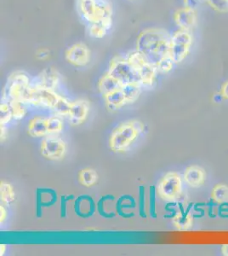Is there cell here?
I'll list each match as a JSON object with an SVG mask.
<instances>
[{"instance_id":"6da1fadb","label":"cell","mask_w":228,"mask_h":256,"mask_svg":"<svg viewBox=\"0 0 228 256\" xmlns=\"http://www.w3.org/2000/svg\"><path fill=\"white\" fill-rule=\"evenodd\" d=\"M171 34L160 28L142 31L137 38L136 50L156 67L162 59L171 55Z\"/></svg>"},{"instance_id":"7a4b0ae2","label":"cell","mask_w":228,"mask_h":256,"mask_svg":"<svg viewBox=\"0 0 228 256\" xmlns=\"http://www.w3.org/2000/svg\"><path fill=\"white\" fill-rule=\"evenodd\" d=\"M77 9L87 25L113 18V6L108 0H77Z\"/></svg>"},{"instance_id":"3957f363","label":"cell","mask_w":228,"mask_h":256,"mask_svg":"<svg viewBox=\"0 0 228 256\" xmlns=\"http://www.w3.org/2000/svg\"><path fill=\"white\" fill-rule=\"evenodd\" d=\"M143 130V125L137 120L123 123L116 128L109 140L110 148L114 152H122L127 150Z\"/></svg>"},{"instance_id":"277c9868","label":"cell","mask_w":228,"mask_h":256,"mask_svg":"<svg viewBox=\"0 0 228 256\" xmlns=\"http://www.w3.org/2000/svg\"><path fill=\"white\" fill-rule=\"evenodd\" d=\"M194 43V37L192 31L178 30L171 34V55L175 64H182L188 58Z\"/></svg>"},{"instance_id":"5b68a950","label":"cell","mask_w":228,"mask_h":256,"mask_svg":"<svg viewBox=\"0 0 228 256\" xmlns=\"http://www.w3.org/2000/svg\"><path fill=\"white\" fill-rule=\"evenodd\" d=\"M107 73L118 80L123 86L130 83L141 84L140 76L125 56H117L110 61Z\"/></svg>"},{"instance_id":"8992f818","label":"cell","mask_w":228,"mask_h":256,"mask_svg":"<svg viewBox=\"0 0 228 256\" xmlns=\"http://www.w3.org/2000/svg\"><path fill=\"white\" fill-rule=\"evenodd\" d=\"M31 84L30 79L26 74L21 72L12 74L3 90V99L7 102L12 99L22 102L24 94Z\"/></svg>"},{"instance_id":"52a82bcc","label":"cell","mask_w":228,"mask_h":256,"mask_svg":"<svg viewBox=\"0 0 228 256\" xmlns=\"http://www.w3.org/2000/svg\"><path fill=\"white\" fill-rule=\"evenodd\" d=\"M182 178L176 172H169L159 181L157 192L163 200L173 202L182 194Z\"/></svg>"},{"instance_id":"ba28073f","label":"cell","mask_w":228,"mask_h":256,"mask_svg":"<svg viewBox=\"0 0 228 256\" xmlns=\"http://www.w3.org/2000/svg\"><path fill=\"white\" fill-rule=\"evenodd\" d=\"M59 95L55 90L37 86L32 84L29 90L26 104L33 105H41L44 107L53 108L57 102Z\"/></svg>"},{"instance_id":"9c48e42d","label":"cell","mask_w":228,"mask_h":256,"mask_svg":"<svg viewBox=\"0 0 228 256\" xmlns=\"http://www.w3.org/2000/svg\"><path fill=\"white\" fill-rule=\"evenodd\" d=\"M65 58L68 64L75 67H85L90 62L91 52L84 43H77L67 48L65 52Z\"/></svg>"},{"instance_id":"30bf717a","label":"cell","mask_w":228,"mask_h":256,"mask_svg":"<svg viewBox=\"0 0 228 256\" xmlns=\"http://www.w3.org/2000/svg\"><path fill=\"white\" fill-rule=\"evenodd\" d=\"M174 22L178 30L192 31L196 28L199 22V15L197 10L189 7H182L174 14Z\"/></svg>"},{"instance_id":"8fae6325","label":"cell","mask_w":228,"mask_h":256,"mask_svg":"<svg viewBox=\"0 0 228 256\" xmlns=\"http://www.w3.org/2000/svg\"><path fill=\"white\" fill-rule=\"evenodd\" d=\"M66 152V144L58 138H46L41 143V154L49 160H60Z\"/></svg>"},{"instance_id":"7c38bea8","label":"cell","mask_w":228,"mask_h":256,"mask_svg":"<svg viewBox=\"0 0 228 256\" xmlns=\"http://www.w3.org/2000/svg\"><path fill=\"white\" fill-rule=\"evenodd\" d=\"M57 202V193L49 188H38L36 192V214L38 218L43 216V208L51 207Z\"/></svg>"},{"instance_id":"4fadbf2b","label":"cell","mask_w":228,"mask_h":256,"mask_svg":"<svg viewBox=\"0 0 228 256\" xmlns=\"http://www.w3.org/2000/svg\"><path fill=\"white\" fill-rule=\"evenodd\" d=\"M97 210L95 201L90 196H79L74 202V211L78 217L88 218L95 214Z\"/></svg>"},{"instance_id":"5bb4252c","label":"cell","mask_w":228,"mask_h":256,"mask_svg":"<svg viewBox=\"0 0 228 256\" xmlns=\"http://www.w3.org/2000/svg\"><path fill=\"white\" fill-rule=\"evenodd\" d=\"M59 82L60 74L57 71L53 68H47L38 74L33 84L49 90H55Z\"/></svg>"},{"instance_id":"9a60e30c","label":"cell","mask_w":228,"mask_h":256,"mask_svg":"<svg viewBox=\"0 0 228 256\" xmlns=\"http://www.w3.org/2000/svg\"><path fill=\"white\" fill-rule=\"evenodd\" d=\"M90 110V104L85 100H78L72 102L70 110L69 120L72 125H81L87 118Z\"/></svg>"},{"instance_id":"2e32d148","label":"cell","mask_w":228,"mask_h":256,"mask_svg":"<svg viewBox=\"0 0 228 256\" xmlns=\"http://www.w3.org/2000/svg\"><path fill=\"white\" fill-rule=\"evenodd\" d=\"M136 71L138 72L140 76V80L142 86H152L153 83L156 80L157 74L159 73L157 70L156 67H154L153 64H151L148 60L141 64Z\"/></svg>"},{"instance_id":"e0dca14e","label":"cell","mask_w":228,"mask_h":256,"mask_svg":"<svg viewBox=\"0 0 228 256\" xmlns=\"http://www.w3.org/2000/svg\"><path fill=\"white\" fill-rule=\"evenodd\" d=\"M88 34L93 38H103L113 28V18L103 19L87 25Z\"/></svg>"},{"instance_id":"ac0fdd59","label":"cell","mask_w":228,"mask_h":256,"mask_svg":"<svg viewBox=\"0 0 228 256\" xmlns=\"http://www.w3.org/2000/svg\"><path fill=\"white\" fill-rule=\"evenodd\" d=\"M184 180L192 187L202 186L206 180V172L199 166H189L186 169Z\"/></svg>"},{"instance_id":"d6986e66","label":"cell","mask_w":228,"mask_h":256,"mask_svg":"<svg viewBox=\"0 0 228 256\" xmlns=\"http://www.w3.org/2000/svg\"><path fill=\"white\" fill-rule=\"evenodd\" d=\"M136 207V202L135 198L132 196H121L118 199L116 204V212L117 214L121 216L122 218H130L135 216L134 212H125L124 210L125 208H135Z\"/></svg>"},{"instance_id":"ffe728a7","label":"cell","mask_w":228,"mask_h":256,"mask_svg":"<svg viewBox=\"0 0 228 256\" xmlns=\"http://www.w3.org/2000/svg\"><path fill=\"white\" fill-rule=\"evenodd\" d=\"M122 86L123 84L118 80L113 78V76H110L107 72L99 80V90L103 96L113 92L121 89Z\"/></svg>"},{"instance_id":"44dd1931","label":"cell","mask_w":228,"mask_h":256,"mask_svg":"<svg viewBox=\"0 0 228 256\" xmlns=\"http://www.w3.org/2000/svg\"><path fill=\"white\" fill-rule=\"evenodd\" d=\"M28 134L33 138H39L48 134L47 120L41 117H35L29 122Z\"/></svg>"},{"instance_id":"7402d4cb","label":"cell","mask_w":228,"mask_h":256,"mask_svg":"<svg viewBox=\"0 0 228 256\" xmlns=\"http://www.w3.org/2000/svg\"><path fill=\"white\" fill-rule=\"evenodd\" d=\"M107 104V108L110 110H116L121 108L122 106H124L126 102V98L124 96V92L121 89L113 92L111 94H107L106 96H103Z\"/></svg>"},{"instance_id":"603a6c76","label":"cell","mask_w":228,"mask_h":256,"mask_svg":"<svg viewBox=\"0 0 228 256\" xmlns=\"http://www.w3.org/2000/svg\"><path fill=\"white\" fill-rule=\"evenodd\" d=\"M179 214H176V216L173 218V222L177 229L182 230H188L193 226V218L189 214L190 207L188 208V211H185L182 204H180Z\"/></svg>"},{"instance_id":"cb8c5ba5","label":"cell","mask_w":228,"mask_h":256,"mask_svg":"<svg viewBox=\"0 0 228 256\" xmlns=\"http://www.w3.org/2000/svg\"><path fill=\"white\" fill-rule=\"evenodd\" d=\"M122 90L124 92L126 102L131 104L136 102L142 92V84L139 83H130V84H124L122 86Z\"/></svg>"},{"instance_id":"d4e9b609","label":"cell","mask_w":228,"mask_h":256,"mask_svg":"<svg viewBox=\"0 0 228 256\" xmlns=\"http://www.w3.org/2000/svg\"><path fill=\"white\" fill-rule=\"evenodd\" d=\"M98 180V175L92 168H84L78 172V181L85 187H91Z\"/></svg>"},{"instance_id":"484cf974","label":"cell","mask_w":228,"mask_h":256,"mask_svg":"<svg viewBox=\"0 0 228 256\" xmlns=\"http://www.w3.org/2000/svg\"><path fill=\"white\" fill-rule=\"evenodd\" d=\"M0 198L1 202L7 206L14 202L15 200V194L13 187L9 183L2 181L0 184Z\"/></svg>"},{"instance_id":"4316f807","label":"cell","mask_w":228,"mask_h":256,"mask_svg":"<svg viewBox=\"0 0 228 256\" xmlns=\"http://www.w3.org/2000/svg\"><path fill=\"white\" fill-rule=\"evenodd\" d=\"M7 102L11 110L12 117L14 120L22 119L25 116L26 110L24 107V102L19 101V100H15V99L9 100Z\"/></svg>"},{"instance_id":"83f0119b","label":"cell","mask_w":228,"mask_h":256,"mask_svg":"<svg viewBox=\"0 0 228 256\" xmlns=\"http://www.w3.org/2000/svg\"><path fill=\"white\" fill-rule=\"evenodd\" d=\"M212 198L219 204L228 202V187L225 184H217L212 190Z\"/></svg>"},{"instance_id":"f1b7e54d","label":"cell","mask_w":228,"mask_h":256,"mask_svg":"<svg viewBox=\"0 0 228 256\" xmlns=\"http://www.w3.org/2000/svg\"><path fill=\"white\" fill-rule=\"evenodd\" d=\"M71 105H72V102H69L67 99L59 96L57 102L55 104V107L53 108V110L59 116H68L70 110H71Z\"/></svg>"},{"instance_id":"f546056e","label":"cell","mask_w":228,"mask_h":256,"mask_svg":"<svg viewBox=\"0 0 228 256\" xmlns=\"http://www.w3.org/2000/svg\"><path fill=\"white\" fill-rule=\"evenodd\" d=\"M114 199H115V198H114L113 195H106L101 196V199H100L98 202H97V205H96V207H97V212H99V214H100L101 217H103V218H113V217H115L116 214H117L116 212H107L104 210V204L106 201H107V200H113V201Z\"/></svg>"},{"instance_id":"4dcf8cb0","label":"cell","mask_w":228,"mask_h":256,"mask_svg":"<svg viewBox=\"0 0 228 256\" xmlns=\"http://www.w3.org/2000/svg\"><path fill=\"white\" fill-rule=\"evenodd\" d=\"M47 128H48V134H59L62 131L63 122L59 117H51L47 120Z\"/></svg>"},{"instance_id":"1f68e13d","label":"cell","mask_w":228,"mask_h":256,"mask_svg":"<svg viewBox=\"0 0 228 256\" xmlns=\"http://www.w3.org/2000/svg\"><path fill=\"white\" fill-rule=\"evenodd\" d=\"M175 65H176V64L171 58V56H167L159 62L156 66V68L159 73L167 74L173 70Z\"/></svg>"},{"instance_id":"d6a6232c","label":"cell","mask_w":228,"mask_h":256,"mask_svg":"<svg viewBox=\"0 0 228 256\" xmlns=\"http://www.w3.org/2000/svg\"><path fill=\"white\" fill-rule=\"evenodd\" d=\"M11 110L9 108L8 102H2L0 105V124L1 126L5 125L11 120Z\"/></svg>"},{"instance_id":"836d02e7","label":"cell","mask_w":228,"mask_h":256,"mask_svg":"<svg viewBox=\"0 0 228 256\" xmlns=\"http://www.w3.org/2000/svg\"><path fill=\"white\" fill-rule=\"evenodd\" d=\"M156 188L155 186L149 187V211L151 217L153 218H157L156 214Z\"/></svg>"},{"instance_id":"e575fe53","label":"cell","mask_w":228,"mask_h":256,"mask_svg":"<svg viewBox=\"0 0 228 256\" xmlns=\"http://www.w3.org/2000/svg\"><path fill=\"white\" fill-rule=\"evenodd\" d=\"M212 9L220 12H228V0H206Z\"/></svg>"},{"instance_id":"d590c367","label":"cell","mask_w":228,"mask_h":256,"mask_svg":"<svg viewBox=\"0 0 228 256\" xmlns=\"http://www.w3.org/2000/svg\"><path fill=\"white\" fill-rule=\"evenodd\" d=\"M139 214L142 218H147V214H146V193H145V187L143 186H140V193H139Z\"/></svg>"},{"instance_id":"8d00e7d4","label":"cell","mask_w":228,"mask_h":256,"mask_svg":"<svg viewBox=\"0 0 228 256\" xmlns=\"http://www.w3.org/2000/svg\"><path fill=\"white\" fill-rule=\"evenodd\" d=\"M74 196H61V217L65 218L67 216V202L74 199Z\"/></svg>"},{"instance_id":"74e56055","label":"cell","mask_w":228,"mask_h":256,"mask_svg":"<svg viewBox=\"0 0 228 256\" xmlns=\"http://www.w3.org/2000/svg\"><path fill=\"white\" fill-rule=\"evenodd\" d=\"M50 56V52L46 48H41L38 49L36 52V58L38 60H46Z\"/></svg>"},{"instance_id":"f35d334b","label":"cell","mask_w":228,"mask_h":256,"mask_svg":"<svg viewBox=\"0 0 228 256\" xmlns=\"http://www.w3.org/2000/svg\"><path fill=\"white\" fill-rule=\"evenodd\" d=\"M199 4H200L199 0H184V6L189 7L192 9L197 10Z\"/></svg>"},{"instance_id":"ab89813d","label":"cell","mask_w":228,"mask_h":256,"mask_svg":"<svg viewBox=\"0 0 228 256\" xmlns=\"http://www.w3.org/2000/svg\"><path fill=\"white\" fill-rule=\"evenodd\" d=\"M221 96L228 99V82L224 83L222 88V92H221Z\"/></svg>"},{"instance_id":"60d3db41","label":"cell","mask_w":228,"mask_h":256,"mask_svg":"<svg viewBox=\"0 0 228 256\" xmlns=\"http://www.w3.org/2000/svg\"><path fill=\"white\" fill-rule=\"evenodd\" d=\"M6 216H7V212H6L5 208H4L3 206L1 205V206H0V223H1V224L4 222Z\"/></svg>"},{"instance_id":"b9f144b4","label":"cell","mask_w":228,"mask_h":256,"mask_svg":"<svg viewBox=\"0 0 228 256\" xmlns=\"http://www.w3.org/2000/svg\"><path fill=\"white\" fill-rule=\"evenodd\" d=\"M4 131H5V129H4V128H3V126H1V140H4V138H5Z\"/></svg>"},{"instance_id":"7bdbcfd3","label":"cell","mask_w":228,"mask_h":256,"mask_svg":"<svg viewBox=\"0 0 228 256\" xmlns=\"http://www.w3.org/2000/svg\"><path fill=\"white\" fill-rule=\"evenodd\" d=\"M223 254L228 256V245H224L223 247Z\"/></svg>"},{"instance_id":"ee69618b","label":"cell","mask_w":228,"mask_h":256,"mask_svg":"<svg viewBox=\"0 0 228 256\" xmlns=\"http://www.w3.org/2000/svg\"><path fill=\"white\" fill-rule=\"evenodd\" d=\"M5 245L1 244V247H0V252H1V254H0V256H3V254H4V252H5Z\"/></svg>"}]
</instances>
